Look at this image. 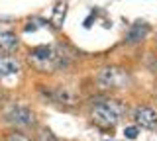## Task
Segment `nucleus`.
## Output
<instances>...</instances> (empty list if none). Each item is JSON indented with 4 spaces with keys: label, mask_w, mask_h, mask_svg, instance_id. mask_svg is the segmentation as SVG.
<instances>
[{
    "label": "nucleus",
    "mask_w": 157,
    "mask_h": 141,
    "mask_svg": "<svg viewBox=\"0 0 157 141\" xmlns=\"http://www.w3.org/2000/svg\"><path fill=\"white\" fill-rule=\"evenodd\" d=\"M124 135L128 139H136L137 137V128H126L124 129Z\"/></svg>",
    "instance_id": "obj_10"
},
{
    "label": "nucleus",
    "mask_w": 157,
    "mask_h": 141,
    "mask_svg": "<svg viewBox=\"0 0 157 141\" xmlns=\"http://www.w3.org/2000/svg\"><path fill=\"white\" fill-rule=\"evenodd\" d=\"M130 82V75L124 69L118 67H104L98 71L96 75V84L102 90H114V88H122Z\"/></svg>",
    "instance_id": "obj_3"
},
{
    "label": "nucleus",
    "mask_w": 157,
    "mask_h": 141,
    "mask_svg": "<svg viewBox=\"0 0 157 141\" xmlns=\"http://www.w3.org/2000/svg\"><path fill=\"white\" fill-rule=\"evenodd\" d=\"M147 33H149V26H147L145 22H136V24L130 26V30H128V33H126V43L136 45V43L145 39Z\"/></svg>",
    "instance_id": "obj_7"
},
{
    "label": "nucleus",
    "mask_w": 157,
    "mask_h": 141,
    "mask_svg": "<svg viewBox=\"0 0 157 141\" xmlns=\"http://www.w3.org/2000/svg\"><path fill=\"white\" fill-rule=\"evenodd\" d=\"M6 141H28V137H24L22 133H12V135H8Z\"/></svg>",
    "instance_id": "obj_11"
},
{
    "label": "nucleus",
    "mask_w": 157,
    "mask_h": 141,
    "mask_svg": "<svg viewBox=\"0 0 157 141\" xmlns=\"http://www.w3.org/2000/svg\"><path fill=\"white\" fill-rule=\"evenodd\" d=\"M124 114H126L124 102L114 100V98H106V100L96 102V106L92 108V121L102 129H114Z\"/></svg>",
    "instance_id": "obj_1"
},
{
    "label": "nucleus",
    "mask_w": 157,
    "mask_h": 141,
    "mask_svg": "<svg viewBox=\"0 0 157 141\" xmlns=\"http://www.w3.org/2000/svg\"><path fill=\"white\" fill-rule=\"evenodd\" d=\"M20 47V39L12 32H0V51L4 53H14Z\"/></svg>",
    "instance_id": "obj_9"
},
{
    "label": "nucleus",
    "mask_w": 157,
    "mask_h": 141,
    "mask_svg": "<svg viewBox=\"0 0 157 141\" xmlns=\"http://www.w3.org/2000/svg\"><path fill=\"white\" fill-rule=\"evenodd\" d=\"M134 121L144 129H155L157 128V112L149 106H137L134 110Z\"/></svg>",
    "instance_id": "obj_6"
},
{
    "label": "nucleus",
    "mask_w": 157,
    "mask_h": 141,
    "mask_svg": "<svg viewBox=\"0 0 157 141\" xmlns=\"http://www.w3.org/2000/svg\"><path fill=\"white\" fill-rule=\"evenodd\" d=\"M49 96H51V100H55L57 104H61V106H75L78 102V98H81V96H78V90L71 84L55 86Z\"/></svg>",
    "instance_id": "obj_5"
},
{
    "label": "nucleus",
    "mask_w": 157,
    "mask_h": 141,
    "mask_svg": "<svg viewBox=\"0 0 157 141\" xmlns=\"http://www.w3.org/2000/svg\"><path fill=\"white\" fill-rule=\"evenodd\" d=\"M28 59L39 72H55L65 65V55L53 45H39L32 49Z\"/></svg>",
    "instance_id": "obj_2"
},
{
    "label": "nucleus",
    "mask_w": 157,
    "mask_h": 141,
    "mask_svg": "<svg viewBox=\"0 0 157 141\" xmlns=\"http://www.w3.org/2000/svg\"><path fill=\"white\" fill-rule=\"evenodd\" d=\"M20 69L22 67H20V61L16 57H0V80L18 75Z\"/></svg>",
    "instance_id": "obj_8"
},
{
    "label": "nucleus",
    "mask_w": 157,
    "mask_h": 141,
    "mask_svg": "<svg viewBox=\"0 0 157 141\" xmlns=\"http://www.w3.org/2000/svg\"><path fill=\"white\" fill-rule=\"evenodd\" d=\"M4 116H6V121H10V124H14V125H20V128L33 125V121H36L33 112L29 108H26V106H22V104H12L4 112Z\"/></svg>",
    "instance_id": "obj_4"
}]
</instances>
